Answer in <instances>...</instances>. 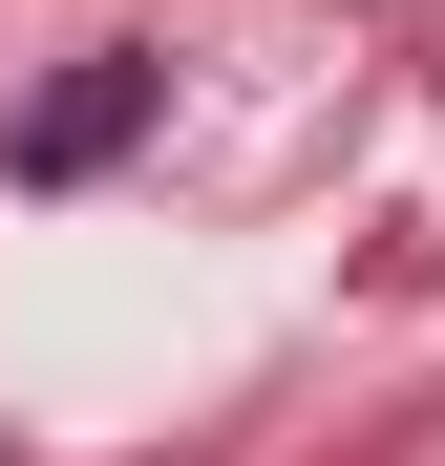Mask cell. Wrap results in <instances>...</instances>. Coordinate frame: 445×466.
<instances>
[{
    "label": "cell",
    "mask_w": 445,
    "mask_h": 466,
    "mask_svg": "<svg viewBox=\"0 0 445 466\" xmlns=\"http://www.w3.org/2000/svg\"><path fill=\"white\" fill-rule=\"evenodd\" d=\"M127 127H148V64H86V86H64V106L22 127V148H43V170H106Z\"/></svg>",
    "instance_id": "1"
}]
</instances>
